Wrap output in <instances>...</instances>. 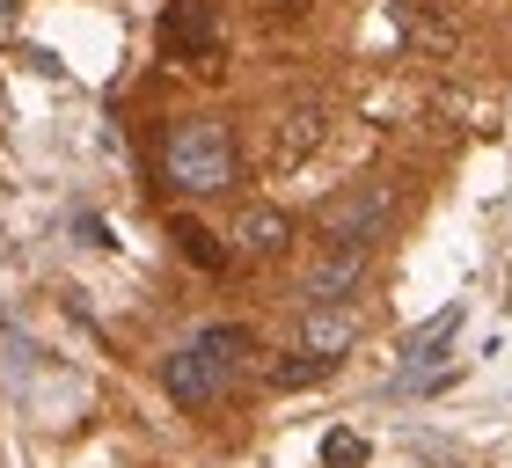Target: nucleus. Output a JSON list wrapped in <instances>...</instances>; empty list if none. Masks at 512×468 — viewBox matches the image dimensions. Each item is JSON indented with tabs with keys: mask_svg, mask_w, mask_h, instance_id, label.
Segmentation results:
<instances>
[{
	"mask_svg": "<svg viewBox=\"0 0 512 468\" xmlns=\"http://www.w3.org/2000/svg\"><path fill=\"white\" fill-rule=\"evenodd\" d=\"M161 176H169L183 198H220L227 183L242 176L235 125H220V117H183V125L161 139Z\"/></svg>",
	"mask_w": 512,
	"mask_h": 468,
	"instance_id": "1",
	"label": "nucleus"
},
{
	"mask_svg": "<svg viewBox=\"0 0 512 468\" xmlns=\"http://www.w3.org/2000/svg\"><path fill=\"white\" fill-rule=\"evenodd\" d=\"M249 351H256V337L242 330V322H220V330H205L198 344H183L176 359L161 366V388H169V403L205 410V403H220V395L235 388V373L249 366Z\"/></svg>",
	"mask_w": 512,
	"mask_h": 468,
	"instance_id": "2",
	"label": "nucleus"
},
{
	"mask_svg": "<svg viewBox=\"0 0 512 468\" xmlns=\"http://www.w3.org/2000/svg\"><path fill=\"white\" fill-rule=\"evenodd\" d=\"M161 59H176V66L220 59V8L213 0H169L161 8Z\"/></svg>",
	"mask_w": 512,
	"mask_h": 468,
	"instance_id": "3",
	"label": "nucleus"
},
{
	"mask_svg": "<svg viewBox=\"0 0 512 468\" xmlns=\"http://www.w3.org/2000/svg\"><path fill=\"white\" fill-rule=\"evenodd\" d=\"M388 220H395V198L381 183H359L352 198H337L330 213H322V234H330V242H352V249H374Z\"/></svg>",
	"mask_w": 512,
	"mask_h": 468,
	"instance_id": "4",
	"label": "nucleus"
},
{
	"mask_svg": "<svg viewBox=\"0 0 512 468\" xmlns=\"http://www.w3.org/2000/svg\"><path fill=\"white\" fill-rule=\"evenodd\" d=\"M359 344V315L344 300H322V308L300 315V351H322V359H344Z\"/></svg>",
	"mask_w": 512,
	"mask_h": 468,
	"instance_id": "5",
	"label": "nucleus"
},
{
	"mask_svg": "<svg viewBox=\"0 0 512 468\" xmlns=\"http://www.w3.org/2000/svg\"><path fill=\"white\" fill-rule=\"evenodd\" d=\"M366 256L374 249H352V242H330L315 256V271H308V308H322V300H344L359 286V271H366Z\"/></svg>",
	"mask_w": 512,
	"mask_h": 468,
	"instance_id": "6",
	"label": "nucleus"
},
{
	"mask_svg": "<svg viewBox=\"0 0 512 468\" xmlns=\"http://www.w3.org/2000/svg\"><path fill=\"white\" fill-rule=\"evenodd\" d=\"M235 249L256 256V264H271V256L293 249V213H278V205H249L235 220Z\"/></svg>",
	"mask_w": 512,
	"mask_h": 468,
	"instance_id": "7",
	"label": "nucleus"
},
{
	"mask_svg": "<svg viewBox=\"0 0 512 468\" xmlns=\"http://www.w3.org/2000/svg\"><path fill=\"white\" fill-rule=\"evenodd\" d=\"M454 330H461V308H439L425 330H410L403 366H439V359H447V344H454Z\"/></svg>",
	"mask_w": 512,
	"mask_h": 468,
	"instance_id": "8",
	"label": "nucleus"
},
{
	"mask_svg": "<svg viewBox=\"0 0 512 468\" xmlns=\"http://www.w3.org/2000/svg\"><path fill=\"white\" fill-rule=\"evenodd\" d=\"M337 373V359H322V351H300L293 366H271V381L278 388H315V381H330Z\"/></svg>",
	"mask_w": 512,
	"mask_h": 468,
	"instance_id": "9",
	"label": "nucleus"
},
{
	"mask_svg": "<svg viewBox=\"0 0 512 468\" xmlns=\"http://www.w3.org/2000/svg\"><path fill=\"white\" fill-rule=\"evenodd\" d=\"M454 381V359H439V366H403L388 381V395H432V388H447Z\"/></svg>",
	"mask_w": 512,
	"mask_h": 468,
	"instance_id": "10",
	"label": "nucleus"
},
{
	"mask_svg": "<svg viewBox=\"0 0 512 468\" xmlns=\"http://www.w3.org/2000/svg\"><path fill=\"white\" fill-rule=\"evenodd\" d=\"M176 234H183V249H191V264H220V242L198 220H176Z\"/></svg>",
	"mask_w": 512,
	"mask_h": 468,
	"instance_id": "11",
	"label": "nucleus"
},
{
	"mask_svg": "<svg viewBox=\"0 0 512 468\" xmlns=\"http://www.w3.org/2000/svg\"><path fill=\"white\" fill-rule=\"evenodd\" d=\"M315 132H322V117H315V110H300V117H293V139H286V161L308 154V147H315Z\"/></svg>",
	"mask_w": 512,
	"mask_h": 468,
	"instance_id": "12",
	"label": "nucleus"
},
{
	"mask_svg": "<svg viewBox=\"0 0 512 468\" xmlns=\"http://www.w3.org/2000/svg\"><path fill=\"white\" fill-rule=\"evenodd\" d=\"M322 454L352 468V461H366V439H359V432H330V439H322Z\"/></svg>",
	"mask_w": 512,
	"mask_h": 468,
	"instance_id": "13",
	"label": "nucleus"
}]
</instances>
